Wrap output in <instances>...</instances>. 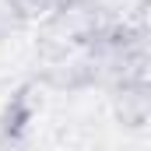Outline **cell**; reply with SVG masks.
Returning <instances> with one entry per match:
<instances>
[{
    "mask_svg": "<svg viewBox=\"0 0 151 151\" xmlns=\"http://www.w3.org/2000/svg\"><path fill=\"white\" fill-rule=\"evenodd\" d=\"M88 4L91 0H14L21 18H28V14H53V11H81Z\"/></svg>",
    "mask_w": 151,
    "mask_h": 151,
    "instance_id": "cell-1",
    "label": "cell"
},
{
    "mask_svg": "<svg viewBox=\"0 0 151 151\" xmlns=\"http://www.w3.org/2000/svg\"><path fill=\"white\" fill-rule=\"evenodd\" d=\"M18 18H21V14H18V7H14V0L4 4V7H0V35H7V32L18 25Z\"/></svg>",
    "mask_w": 151,
    "mask_h": 151,
    "instance_id": "cell-2",
    "label": "cell"
},
{
    "mask_svg": "<svg viewBox=\"0 0 151 151\" xmlns=\"http://www.w3.org/2000/svg\"><path fill=\"white\" fill-rule=\"evenodd\" d=\"M14 144H18L14 137H7V134H0V151H11V148H14Z\"/></svg>",
    "mask_w": 151,
    "mask_h": 151,
    "instance_id": "cell-3",
    "label": "cell"
}]
</instances>
